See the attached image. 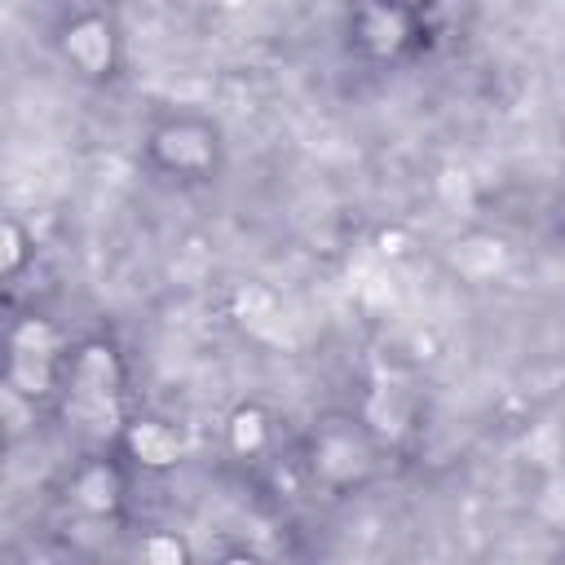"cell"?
I'll use <instances>...</instances> for the list:
<instances>
[{"mask_svg":"<svg viewBox=\"0 0 565 565\" xmlns=\"http://www.w3.org/2000/svg\"><path fill=\"white\" fill-rule=\"evenodd\" d=\"M62 419L93 446H115L128 424V366L115 340L84 335L66 349L62 388H57Z\"/></svg>","mask_w":565,"mask_h":565,"instance_id":"obj_1","label":"cell"},{"mask_svg":"<svg viewBox=\"0 0 565 565\" xmlns=\"http://www.w3.org/2000/svg\"><path fill=\"white\" fill-rule=\"evenodd\" d=\"M380 450H384V437L366 415L331 411L313 419L300 463L322 494H353L380 472Z\"/></svg>","mask_w":565,"mask_h":565,"instance_id":"obj_2","label":"cell"},{"mask_svg":"<svg viewBox=\"0 0 565 565\" xmlns=\"http://www.w3.org/2000/svg\"><path fill=\"white\" fill-rule=\"evenodd\" d=\"M141 159L150 172L181 181V185H207L221 177L225 163V132L203 110H168L159 115L141 137Z\"/></svg>","mask_w":565,"mask_h":565,"instance_id":"obj_3","label":"cell"},{"mask_svg":"<svg viewBox=\"0 0 565 565\" xmlns=\"http://www.w3.org/2000/svg\"><path fill=\"white\" fill-rule=\"evenodd\" d=\"M349 49L371 62V66H393V62H406L424 35H428V22H424V9L406 4V0H349Z\"/></svg>","mask_w":565,"mask_h":565,"instance_id":"obj_4","label":"cell"},{"mask_svg":"<svg viewBox=\"0 0 565 565\" xmlns=\"http://www.w3.org/2000/svg\"><path fill=\"white\" fill-rule=\"evenodd\" d=\"M66 503L84 516V521H115L128 503V468L119 459L115 446H97L93 455H84L62 486Z\"/></svg>","mask_w":565,"mask_h":565,"instance_id":"obj_5","label":"cell"},{"mask_svg":"<svg viewBox=\"0 0 565 565\" xmlns=\"http://www.w3.org/2000/svg\"><path fill=\"white\" fill-rule=\"evenodd\" d=\"M57 53L62 62L79 75V79H110L119 71V57H124V40H119V26L110 13L102 9H84L75 18H66L57 26Z\"/></svg>","mask_w":565,"mask_h":565,"instance_id":"obj_6","label":"cell"},{"mask_svg":"<svg viewBox=\"0 0 565 565\" xmlns=\"http://www.w3.org/2000/svg\"><path fill=\"white\" fill-rule=\"evenodd\" d=\"M115 450L141 472H172L185 459V433L163 415L132 411L124 433H119V441H115Z\"/></svg>","mask_w":565,"mask_h":565,"instance_id":"obj_7","label":"cell"},{"mask_svg":"<svg viewBox=\"0 0 565 565\" xmlns=\"http://www.w3.org/2000/svg\"><path fill=\"white\" fill-rule=\"evenodd\" d=\"M508 265H512V247H508L503 234H490V230H468L446 247V269L459 282H472V287H486V282L503 278Z\"/></svg>","mask_w":565,"mask_h":565,"instance_id":"obj_8","label":"cell"},{"mask_svg":"<svg viewBox=\"0 0 565 565\" xmlns=\"http://www.w3.org/2000/svg\"><path fill=\"white\" fill-rule=\"evenodd\" d=\"M274 441V415L260 402H238L225 415V450L234 459H260Z\"/></svg>","mask_w":565,"mask_h":565,"instance_id":"obj_9","label":"cell"},{"mask_svg":"<svg viewBox=\"0 0 565 565\" xmlns=\"http://www.w3.org/2000/svg\"><path fill=\"white\" fill-rule=\"evenodd\" d=\"M9 349L18 353H49V358H66L71 340L62 335V327L44 313H22L13 327H9Z\"/></svg>","mask_w":565,"mask_h":565,"instance_id":"obj_10","label":"cell"},{"mask_svg":"<svg viewBox=\"0 0 565 565\" xmlns=\"http://www.w3.org/2000/svg\"><path fill=\"white\" fill-rule=\"evenodd\" d=\"M31 260H35V230L18 212H9L4 225H0V274L9 282H18Z\"/></svg>","mask_w":565,"mask_h":565,"instance_id":"obj_11","label":"cell"},{"mask_svg":"<svg viewBox=\"0 0 565 565\" xmlns=\"http://www.w3.org/2000/svg\"><path fill=\"white\" fill-rule=\"evenodd\" d=\"M530 512L543 530L552 534H565V463H552L539 486H534V499H530Z\"/></svg>","mask_w":565,"mask_h":565,"instance_id":"obj_12","label":"cell"},{"mask_svg":"<svg viewBox=\"0 0 565 565\" xmlns=\"http://www.w3.org/2000/svg\"><path fill=\"white\" fill-rule=\"evenodd\" d=\"M141 556L150 565H185L190 561V543L177 534V530H150L141 539Z\"/></svg>","mask_w":565,"mask_h":565,"instance_id":"obj_13","label":"cell"},{"mask_svg":"<svg viewBox=\"0 0 565 565\" xmlns=\"http://www.w3.org/2000/svg\"><path fill=\"white\" fill-rule=\"evenodd\" d=\"M406 4H415V9H428V4H433V0H406Z\"/></svg>","mask_w":565,"mask_h":565,"instance_id":"obj_14","label":"cell"}]
</instances>
